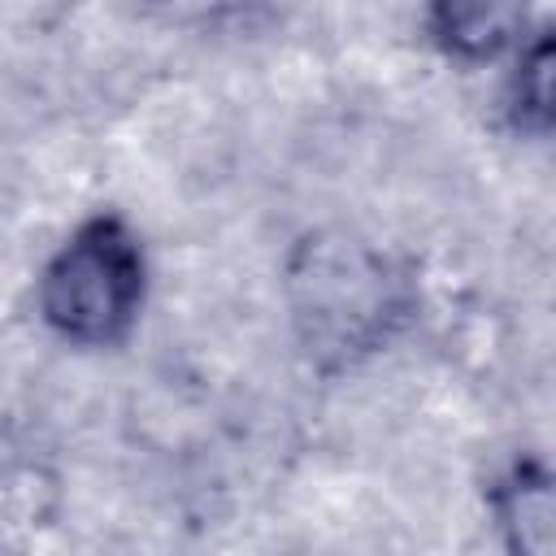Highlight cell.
<instances>
[{"instance_id":"7a4b0ae2","label":"cell","mask_w":556,"mask_h":556,"mask_svg":"<svg viewBox=\"0 0 556 556\" xmlns=\"http://www.w3.org/2000/svg\"><path fill=\"white\" fill-rule=\"evenodd\" d=\"M495 517L513 556H556V473L513 469L495 491Z\"/></svg>"},{"instance_id":"5b68a950","label":"cell","mask_w":556,"mask_h":556,"mask_svg":"<svg viewBox=\"0 0 556 556\" xmlns=\"http://www.w3.org/2000/svg\"><path fill=\"white\" fill-rule=\"evenodd\" d=\"M508 104L526 130H552L556 126V26L521 39Z\"/></svg>"},{"instance_id":"277c9868","label":"cell","mask_w":556,"mask_h":556,"mask_svg":"<svg viewBox=\"0 0 556 556\" xmlns=\"http://www.w3.org/2000/svg\"><path fill=\"white\" fill-rule=\"evenodd\" d=\"M526 13L513 4H439L430 9V35L452 52V56H495L508 43L526 39Z\"/></svg>"},{"instance_id":"6da1fadb","label":"cell","mask_w":556,"mask_h":556,"mask_svg":"<svg viewBox=\"0 0 556 556\" xmlns=\"http://www.w3.org/2000/svg\"><path fill=\"white\" fill-rule=\"evenodd\" d=\"M143 300V256L117 217L83 222L48 261L39 282L43 317L74 343H113Z\"/></svg>"},{"instance_id":"3957f363","label":"cell","mask_w":556,"mask_h":556,"mask_svg":"<svg viewBox=\"0 0 556 556\" xmlns=\"http://www.w3.org/2000/svg\"><path fill=\"white\" fill-rule=\"evenodd\" d=\"M308 282H313V321L317 330H339V343H343V321H352V330H374L378 326V313L387 317L391 308V295H387V278L378 269H369L365 278L356 274L352 256L343 265V256H313V269H308Z\"/></svg>"}]
</instances>
